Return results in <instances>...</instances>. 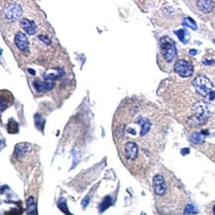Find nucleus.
Listing matches in <instances>:
<instances>
[{
	"mask_svg": "<svg viewBox=\"0 0 215 215\" xmlns=\"http://www.w3.org/2000/svg\"><path fill=\"white\" fill-rule=\"evenodd\" d=\"M1 93L4 95V96L1 95V112H3L4 109H6L8 106H10L13 103V96L7 90H2Z\"/></svg>",
	"mask_w": 215,
	"mask_h": 215,
	"instance_id": "9b49d317",
	"label": "nucleus"
},
{
	"mask_svg": "<svg viewBox=\"0 0 215 215\" xmlns=\"http://www.w3.org/2000/svg\"><path fill=\"white\" fill-rule=\"evenodd\" d=\"M27 215H37V205L34 196L27 199Z\"/></svg>",
	"mask_w": 215,
	"mask_h": 215,
	"instance_id": "4468645a",
	"label": "nucleus"
},
{
	"mask_svg": "<svg viewBox=\"0 0 215 215\" xmlns=\"http://www.w3.org/2000/svg\"><path fill=\"white\" fill-rule=\"evenodd\" d=\"M175 72L181 78H189L193 73V67L185 60H179L175 65Z\"/></svg>",
	"mask_w": 215,
	"mask_h": 215,
	"instance_id": "39448f33",
	"label": "nucleus"
},
{
	"mask_svg": "<svg viewBox=\"0 0 215 215\" xmlns=\"http://www.w3.org/2000/svg\"><path fill=\"white\" fill-rule=\"evenodd\" d=\"M59 207L61 208V209L64 211V212H66V214H68V212H67V204H66V200L65 199H62V200H60V202H59Z\"/></svg>",
	"mask_w": 215,
	"mask_h": 215,
	"instance_id": "aec40b11",
	"label": "nucleus"
},
{
	"mask_svg": "<svg viewBox=\"0 0 215 215\" xmlns=\"http://www.w3.org/2000/svg\"><path fill=\"white\" fill-rule=\"evenodd\" d=\"M153 188L154 191L159 196H163L167 191V183L165 178L162 175H156L153 179Z\"/></svg>",
	"mask_w": 215,
	"mask_h": 215,
	"instance_id": "0eeeda50",
	"label": "nucleus"
},
{
	"mask_svg": "<svg viewBox=\"0 0 215 215\" xmlns=\"http://www.w3.org/2000/svg\"><path fill=\"white\" fill-rule=\"evenodd\" d=\"M35 87L38 92H46L51 90L54 87V83H52V81H47V80L42 81L40 79H37L35 81Z\"/></svg>",
	"mask_w": 215,
	"mask_h": 215,
	"instance_id": "9d476101",
	"label": "nucleus"
},
{
	"mask_svg": "<svg viewBox=\"0 0 215 215\" xmlns=\"http://www.w3.org/2000/svg\"><path fill=\"white\" fill-rule=\"evenodd\" d=\"M208 99H209V100H214L215 99V91L214 90H212L209 95H208Z\"/></svg>",
	"mask_w": 215,
	"mask_h": 215,
	"instance_id": "5701e85b",
	"label": "nucleus"
},
{
	"mask_svg": "<svg viewBox=\"0 0 215 215\" xmlns=\"http://www.w3.org/2000/svg\"><path fill=\"white\" fill-rule=\"evenodd\" d=\"M142 215H145V214H144V213H143V214H142Z\"/></svg>",
	"mask_w": 215,
	"mask_h": 215,
	"instance_id": "c85d7f7f",
	"label": "nucleus"
},
{
	"mask_svg": "<svg viewBox=\"0 0 215 215\" xmlns=\"http://www.w3.org/2000/svg\"><path fill=\"white\" fill-rule=\"evenodd\" d=\"M175 34L179 37L180 41H181L183 44L188 43L189 39H191V35H189L186 29H180L178 31H175Z\"/></svg>",
	"mask_w": 215,
	"mask_h": 215,
	"instance_id": "2eb2a0df",
	"label": "nucleus"
},
{
	"mask_svg": "<svg viewBox=\"0 0 215 215\" xmlns=\"http://www.w3.org/2000/svg\"><path fill=\"white\" fill-rule=\"evenodd\" d=\"M212 210H213V213H214V215H215V204L213 205V208H212Z\"/></svg>",
	"mask_w": 215,
	"mask_h": 215,
	"instance_id": "bb28decb",
	"label": "nucleus"
},
{
	"mask_svg": "<svg viewBox=\"0 0 215 215\" xmlns=\"http://www.w3.org/2000/svg\"><path fill=\"white\" fill-rule=\"evenodd\" d=\"M180 153H181V155H182V156H185L186 154H188V153H189V149H187V148L182 149Z\"/></svg>",
	"mask_w": 215,
	"mask_h": 215,
	"instance_id": "b1692460",
	"label": "nucleus"
},
{
	"mask_svg": "<svg viewBox=\"0 0 215 215\" xmlns=\"http://www.w3.org/2000/svg\"><path fill=\"white\" fill-rule=\"evenodd\" d=\"M20 26L21 28L26 32L28 35L33 36L37 33V25L34 21L29 20L27 18H23L20 21Z\"/></svg>",
	"mask_w": 215,
	"mask_h": 215,
	"instance_id": "1a4fd4ad",
	"label": "nucleus"
},
{
	"mask_svg": "<svg viewBox=\"0 0 215 215\" xmlns=\"http://www.w3.org/2000/svg\"><path fill=\"white\" fill-rule=\"evenodd\" d=\"M123 155L128 161H135L139 155V146L133 142H127L123 146Z\"/></svg>",
	"mask_w": 215,
	"mask_h": 215,
	"instance_id": "423d86ee",
	"label": "nucleus"
},
{
	"mask_svg": "<svg viewBox=\"0 0 215 215\" xmlns=\"http://www.w3.org/2000/svg\"><path fill=\"white\" fill-rule=\"evenodd\" d=\"M196 53H197V51H196V50H191V51H189V54H191V56L196 55Z\"/></svg>",
	"mask_w": 215,
	"mask_h": 215,
	"instance_id": "a878e982",
	"label": "nucleus"
},
{
	"mask_svg": "<svg viewBox=\"0 0 215 215\" xmlns=\"http://www.w3.org/2000/svg\"><path fill=\"white\" fill-rule=\"evenodd\" d=\"M160 53L167 62H173L176 56V48L174 40L169 37H163L160 40Z\"/></svg>",
	"mask_w": 215,
	"mask_h": 215,
	"instance_id": "f03ea898",
	"label": "nucleus"
},
{
	"mask_svg": "<svg viewBox=\"0 0 215 215\" xmlns=\"http://www.w3.org/2000/svg\"><path fill=\"white\" fill-rule=\"evenodd\" d=\"M192 85L199 95L203 97H208L212 91V83L203 74H200L195 78L192 81Z\"/></svg>",
	"mask_w": 215,
	"mask_h": 215,
	"instance_id": "7ed1b4c3",
	"label": "nucleus"
},
{
	"mask_svg": "<svg viewBox=\"0 0 215 215\" xmlns=\"http://www.w3.org/2000/svg\"><path fill=\"white\" fill-rule=\"evenodd\" d=\"M88 202H89V197L86 196V197L83 200V203H81V204H83V208H85V207L87 206Z\"/></svg>",
	"mask_w": 215,
	"mask_h": 215,
	"instance_id": "4be33fe9",
	"label": "nucleus"
},
{
	"mask_svg": "<svg viewBox=\"0 0 215 215\" xmlns=\"http://www.w3.org/2000/svg\"><path fill=\"white\" fill-rule=\"evenodd\" d=\"M111 197L110 196H106L103 200H102V202H101L100 203V205H99V211L100 212H103L104 210H106L107 208H108L110 205H111Z\"/></svg>",
	"mask_w": 215,
	"mask_h": 215,
	"instance_id": "a211bd4d",
	"label": "nucleus"
},
{
	"mask_svg": "<svg viewBox=\"0 0 215 215\" xmlns=\"http://www.w3.org/2000/svg\"><path fill=\"white\" fill-rule=\"evenodd\" d=\"M197 207L193 205V204H187L185 208V211L183 214L185 215H192V214H196L197 213Z\"/></svg>",
	"mask_w": 215,
	"mask_h": 215,
	"instance_id": "6ab92c4d",
	"label": "nucleus"
},
{
	"mask_svg": "<svg viewBox=\"0 0 215 215\" xmlns=\"http://www.w3.org/2000/svg\"><path fill=\"white\" fill-rule=\"evenodd\" d=\"M181 24L185 25V26H186V27H188V28L192 29V30H196L197 29L196 23H195V21L191 17H185V18H183L182 21H181Z\"/></svg>",
	"mask_w": 215,
	"mask_h": 215,
	"instance_id": "dca6fc26",
	"label": "nucleus"
},
{
	"mask_svg": "<svg viewBox=\"0 0 215 215\" xmlns=\"http://www.w3.org/2000/svg\"><path fill=\"white\" fill-rule=\"evenodd\" d=\"M213 43H214V44H215V39H214V40H213Z\"/></svg>",
	"mask_w": 215,
	"mask_h": 215,
	"instance_id": "cd10ccee",
	"label": "nucleus"
},
{
	"mask_svg": "<svg viewBox=\"0 0 215 215\" xmlns=\"http://www.w3.org/2000/svg\"><path fill=\"white\" fill-rule=\"evenodd\" d=\"M6 128H7V131L10 133V134H12V133H17L19 128H18V124L16 123L15 120L13 119H10L8 123H7V126H6Z\"/></svg>",
	"mask_w": 215,
	"mask_h": 215,
	"instance_id": "f3484780",
	"label": "nucleus"
},
{
	"mask_svg": "<svg viewBox=\"0 0 215 215\" xmlns=\"http://www.w3.org/2000/svg\"><path fill=\"white\" fill-rule=\"evenodd\" d=\"M4 15L8 21H16L22 15V8L18 3L10 2L4 8Z\"/></svg>",
	"mask_w": 215,
	"mask_h": 215,
	"instance_id": "20e7f679",
	"label": "nucleus"
},
{
	"mask_svg": "<svg viewBox=\"0 0 215 215\" xmlns=\"http://www.w3.org/2000/svg\"><path fill=\"white\" fill-rule=\"evenodd\" d=\"M192 110H193V114L189 118L188 124L191 126H193V127L203 125L211 115L209 105L203 102V101H197V102H195L193 104Z\"/></svg>",
	"mask_w": 215,
	"mask_h": 215,
	"instance_id": "f257e3e1",
	"label": "nucleus"
},
{
	"mask_svg": "<svg viewBox=\"0 0 215 215\" xmlns=\"http://www.w3.org/2000/svg\"><path fill=\"white\" fill-rule=\"evenodd\" d=\"M197 7L199 8V10L203 13H209V12L212 10V2L208 1V0H199V1L196 2Z\"/></svg>",
	"mask_w": 215,
	"mask_h": 215,
	"instance_id": "ddd939ff",
	"label": "nucleus"
},
{
	"mask_svg": "<svg viewBox=\"0 0 215 215\" xmlns=\"http://www.w3.org/2000/svg\"><path fill=\"white\" fill-rule=\"evenodd\" d=\"M14 43L16 47L18 48L19 51H21V52L24 53H27L28 50H29V41L27 39L26 35H25L23 32L21 31H19L15 34L14 37Z\"/></svg>",
	"mask_w": 215,
	"mask_h": 215,
	"instance_id": "6e6552de",
	"label": "nucleus"
},
{
	"mask_svg": "<svg viewBox=\"0 0 215 215\" xmlns=\"http://www.w3.org/2000/svg\"><path fill=\"white\" fill-rule=\"evenodd\" d=\"M39 39L42 40L45 44H47V45H51V44H52V41H51V39H49V38L46 37V36H40Z\"/></svg>",
	"mask_w": 215,
	"mask_h": 215,
	"instance_id": "412c9836",
	"label": "nucleus"
},
{
	"mask_svg": "<svg viewBox=\"0 0 215 215\" xmlns=\"http://www.w3.org/2000/svg\"><path fill=\"white\" fill-rule=\"evenodd\" d=\"M215 61H210V62H206V61H202V64L203 65H212L214 64Z\"/></svg>",
	"mask_w": 215,
	"mask_h": 215,
	"instance_id": "393cba45",
	"label": "nucleus"
},
{
	"mask_svg": "<svg viewBox=\"0 0 215 215\" xmlns=\"http://www.w3.org/2000/svg\"><path fill=\"white\" fill-rule=\"evenodd\" d=\"M207 133L205 131L202 132H193L192 134L189 136V140L193 144H202L204 142V138Z\"/></svg>",
	"mask_w": 215,
	"mask_h": 215,
	"instance_id": "f8f14e48",
	"label": "nucleus"
}]
</instances>
